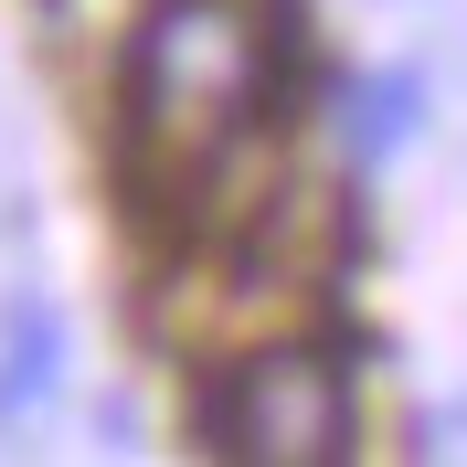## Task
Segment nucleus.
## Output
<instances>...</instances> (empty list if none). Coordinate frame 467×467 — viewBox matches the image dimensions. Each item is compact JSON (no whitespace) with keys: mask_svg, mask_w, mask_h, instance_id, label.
<instances>
[{"mask_svg":"<svg viewBox=\"0 0 467 467\" xmlns=\"http://www.w3.org/2000/svg\"><path fill=\"white\" fill-rule=\"evenodd\" d=\"M32 213V160H22V128H11V96H0V234H22Z\"/></svg>","mask_w":467,"mask_h":467,"instance_id":"39448f33","label":"nucleus"},{"mask_svg":"<svg viewBox=\"0 0 467 467\" xmlns=\"http://www.w3.org/2000/svg\"><path fill=\"white\" fill-rule=\"evenodd\" d=\"M202 436L234 467H340L361 436V393L329 340H265L202 393Z\"/></svg>","mask_w":467,"mask_h":467,"instance_id":"f03ea898","label":"nucleus"},{"mask_svg":"<svg viewBox=\"0 0 467 467\" xmlns=\"http://www.w3.org/2000/svg\"><path fill=\"white\" fill-rule=\"evenodd\" d=\"M287 75V11L265 0H160L128 43V171L202 181L255 139Z\"/></svg>","mask_w":467,"mask_h":467,"instance_id":"f257e3e1","label":"nucleus"},{"mask_svg":"<svg viewBox=\"0 0 467 467\" xmlns=\"http://www.w3.org/2000/svg\"><path fill=\"white\" fill-rule=\"evenodd\" d=\"M340 139H350V160L372 171V160H393V149L414 139V75L393 64V75H361V86L340 96Z\"/></svg>","mask_w":467,"mask_h":467,"instance_id":"20e7f679","label":"nucleus"},{"mask_svg":"<svg viewBox=\"0 0 467 467\" xmlns=\"http://www.w3.org/2000/svg\"><path fill=\"white\" fill-rule=\"evenodd\" d=\"M54 382H64V319H54V297H0V436L22 425V414L54 404Z\"/></svg>","mask_w":467,"mask_h":467,"instance_id":"7ed1b4c3","label":"nucleus"}]
</instances>
